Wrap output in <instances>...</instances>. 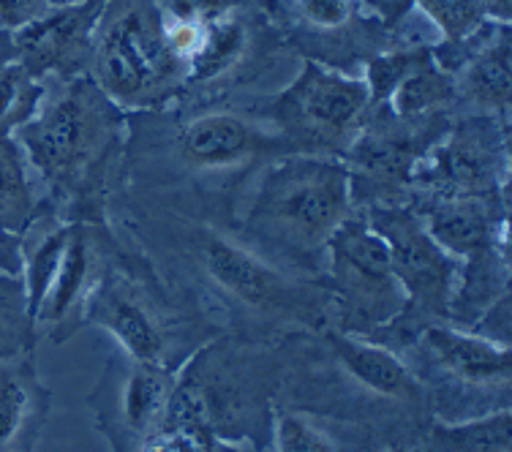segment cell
<instances>
[{
    "mask_svg": "<svg viewBox=\"0 0 512 452\" xmlns=\"http://www.w3.org/2000/svg\"><path fill=\"white\" fill-rule=\"evenodd\" d=\"M14 139L63 221L104 224L109 172L126 150V115L88 74L58 79L55 93L47 88L36 118Z\"/></svg>",
    "mask_w": 512,
    "mask_h": 452,
    "instance_id": "1",
    "label": "cell"
},
{
    "mask_svg": "<svg viewBox=\"0 0 512 452\" xmlns=\"http://www.w3.org/2000/svg\"><path fill=\"white\" fill-rule=\"evenodd\" d=\"M352 177L335 156L292 153L256 177L235 235L297 278H325L327 243L352 216Z\"/></svg>",
    "mask_w": 512,
    "mask_h": 452,
    "instance_id": "2",
    "label": "cell"
},
{
    "mask_svg": "<svg viewBox=\"0 0 512 452\" xmlns=\"http://www.w3.org/2000/svg\"><path fill=\"white\" fill-rule=\"evenodd\" d=\"M134 232H142L150 246L178 248V256L188 259L191 273L207 292L224 300L235 314L251 316L256 322H295L325 330L333 311V297L325 284L297 278L267 262L227 226L145 213L134 224Z\"/></svg>",
    "mask_w": 512,
    "mask_h": 452,
    "instance_id": "3",
    "label": "cell"
},
{
    "mask_svg": "<svg viewBox=\"0 0 512 452\" xmlns=\"http://www.w3.org/2000/svg\"><path fill=\"white\" fill-rule=\"evenodd\" d=\"M82 325L107 330L128 360L137 363L178 371L180 363L197 354V346L188 344V335L199 333L197 316L169 295L145 256L123 254L120 243L112 246L99 281L90 289Z\"/></svg>",
    "mask_w": 512,
    "mask_h": 452,
    "instance_id": "4",
    "label": "cell"
},
{
    "mask_svg": "<svg viewBox=\"0 0 512 452\" xmlns=\"http://www.w3.org/2000/svg\"><path fill=\"white\" fill-rule=\"evenodd\" d=\"M88 77L112 104L153 109L186 88V69L169 52L156 0H107L93 30Z\"/></svg>",
    "mask_w": 512,
    "mask_h": 452,
    "instance_id": "5",
    "label": "cell"
},
{
    "mask_svg": "<svg viewBox=\"0 0 512 452\" xmlns=\"http://www.w3.org/2000/svg\"><path fill=\"white\" fill-rule=\"evenodd\" d=\"M322 284L344 333L371 338L404 311L406 297L393 273L390 248L365 213H352L330 237Z\"/></svg>",
    "mask_w": 512,
    "mask_h": 452,
    "instance_id": "6",
    "label": "cell"
},
{
    "mask_svg": "<svg viewBox=\"0 0 512 452\" xmlns=\"http://www.w3.org/2000/svg\"><path fill=\"white\" fill-rule=\"evenodd\" d=\"M363 213L390 248L393 273L406 297L401 316L379 333L409 335L412 344L425 327L447 322L461 262L436 243L414 207L384 205Z\"/></svg>",
    "mask_w": 512,
    "mask_h": 452,
    "instance_id": "7",
    "label": "cell"
},
{
    "mask_svg": "<svg viewBox=\"0 0 512 452\" xmlns=\"http://www.w3.org/2000/svg\"><path fill=\"white\" fill-rule=\"evenodd\" d=\"M368 107L371 93L365 79L306 60L267 112L273 128L297 153L341 158L360 134Z\"/></svg>",
    "mask_w": 512,
    "mask_h": 452,
    "instance_id": "8",
    "label": "cell"
},
{
    "mask_svg": "<svg viewBox=\"0 0 512 452\" xmlns=\"http://www.w3.org/2000/svg\"><path fill=\"white\" fill-rule=\"evenodd\" d=\"M297 153L273 126H265L240 112H202L180 123L169 142L172 164L183 175H224L251 167L262 158Z\"/></svg>",
    "mask_w": 512,
    "mask_h": 452,
    "instance_id": "9",
    "label": "cell"
},
{
    "mask_svg": "<svg viewBox=\"0 0 512 452\" xmlns=\"http://www.w3.org/2000/svg\"><path fill=\"white\" fill-rule=\"evenodd\" d=\"M178 387V371L164 365L128 360L118 376H104L99 406L101 431L118 452H134L145 436L167 420L169 403Z\"/></svg>",
    "mask_w": 512,
    "mask_h": 452,
    "instance_id": "10",
    "label": "cell"
},
{
    "mask_svg": "<svg viewBox=\"0 0 512 452\" xmlns=\"http://www.w3.org/2000/svg\"><path fill=\"white\" fill-rule=\"evenodd\" d=\"M115 243L118 237L109 232L107 224L71 221L69 243L60 259L58 273L52 278L50 289L33 319L36 330L47 327L55 344L71 338V333L82 325L90 289L99 281L104 262Z\"/></svg>",
    "mask_w": 512,
    "mask_h": 452,
    "instance_id": "11",
    "label": "cell"
},
{
    "mask_svg": "<svg viewBox=\"0 0 512 452\" xmlns=\"http://www.w3.org/2000/svg\"><path fill=\"white\" fill-rule=\"evenodd\" d=\"M412 344H417L428 368L439 379L453 382L463 393H510V344H499L474 330H463L447 322L425 327Z\"/></svg>",
    "mask_w": 512,
    "mask_h": 452,
    "instance_id": "12",
    "label": "cell"
},
{
    "mask_svg": "<svg viewBox=\"0 0 512 452\" xmlns=\"http://www.w3.org/2000/svg\"><path fill=\"white\" fill-rule=\"evenodd\" d=\"M107 0H85L71 9H50L14 33V52L36 77L71 79L88 74L93 30Z\"/></svg>",
    "mask_w": 512,
    "mask_h": 452,
    "instance_id": "13",
    "label": "cell"
},
{
    "mask_svg": "<svg viewBox=\"0 0 512 452\" xmlns=\"http://www.w3.org/2000/svg\"><path fill=\"white\" fill-rule=\"evenodd\" d=\"M322 335H325L330 357L338 363V368L357 387H363L365 393L409 403V406L425 401L423 379L414 374L412 368L387 344L374 341V338L344 333V330H325Z\"/></svg>",
    "mask_w": 512,
    "mask_h": 452,
    "instance_id": "14",
    "label": "cell"
},
{
    "mask_svg": "<svg viewBox=\"0 0 512 452\" xmlns=\"http://www.w3.org/2000/svg\"><path fill=\"white\" fill-rule=\"evenodd\" d=\"M50 412V390L41 384L30 354L0 363V452H33Z\"/></svg>",
    "mask_w": 512,
    "mask_h": 452,
    "instance_id": "15",
    "label": "cell"
},
{
    "mask_svg": "<svg viewBox=\"0 0 512 452\" xmlns=\"http://www.w3.org/2000/svg\"><path fill=\"white\" fill-rule=\"evenodd\" d=\"M436 243L458 262L491 248L507 251V218L496 224V213L483 199H436L431 207H414Z\"/></svg>",
    "mask_w": 512,
    "mask_h": 452,
    "instance_id": "16",
    "label": "cell"
},
{
    "mask_svg": "<svg viewBox=\"0 0 512 452\" xmlns=\"http://www.w3.org/2000/svg\"><path fill=\"white\" fill-rule=\"evenodd\" d=\"M455 93L458 90H455L453 74H447L436 63L434 52L414 50L404 74L398 77L384 104H390L395 118L420 120L434 115L444 104H450Z\"/></svg>",
    "mask_w": 512,
    "mask_h": 452,
    "instance_id": "17",
    "label": "cell"
},
{
    "mask_svg": "<svg viewBox=\"0 0 512 452\" xmlns=\"http://www.w3.org/2000/svg\"><path fill=\"white\" fill-rule=\"evenodd\" d=\"M44 202L36 191V177L20 142L0 137V229L22 235L30 221L39 216Z\"/></svg>",
    "mask_w": 512,
    "mask_h": 452,
    "instance_id": "18",
    "label": "cell"
},
{
    "mask_svg": "<svg viewBox=\"0 0 512 452\" xmlns=\"http://www.w3.org/2000/svg\"><path fill=\"white\" fill-rule=\"evenodd\" d=\"M47 99V79L14 58L0 66V137H14L22 126L36 118Z\"/></svg>",
    "mask_w": 512,
    "mask_h": 452,
    "instance_id": "19",
    "label": "cell"
},
{
    "mask_svg": "<svg viewBox=\"0 0 512 452\" xmlns=\"http://www.w3.org/2000/svg\"><path fill=\"white\" fill-rule=\"evenodd\" d=\"M36 327L28 314V295L20 276L0 273V363L33 354Z\"/></svg>",
    "mask_w": 512,
    "mask_h": 452,
    "instance_id": "20",
    "label": "cell"
},
{
    "mask_svg": "<svg viewBox=\"0 0 512 452\" xmlns=\"http://www.w3.org/2000/svg\"><path fill=\"white\" fill-rule=\"evenodd\" d=\"M434 444L442 452H510V409L439 428Z\"/></svg>",
    "mask_w": 512,
    "mask_h": 452,
    "instance_id": "21",
    "label": "cell"
},
{
    "mask_svg": "<svg viewBox=\"0 0 512 452\" xmlns=\"http://www.w3.org/2000/svg\"><path fill=\"white\" fill-rule=\"evenodd\" d=\"M412 6L434 25L442 44H461L488 22L480 0H412Z\"/></svg>",
    "mask_w": 512,
    "mask_h": 452,
    "instance_id": "22",
    "label": "cell"
},
{
    "mask_svg": "<svg viewBox=\"0 0 512 452\" xmlns=\"http://www.w3.org/2000/svg\"><path fill=\"white\" fill-rule=\"evenodd\" d=\"M270 442L276 452H338L333 439L319 425L286 409H278L270 417Z\"/></svg>",
    "mask_w": 512,
    "mask_h": 452,
    "instance_id": "23",
    "label": "cell"
},
{
    "mask_svg": "<svg viewBox=\"0 0 512 452\" xmlns=\"http://www.w3.org/2000/svg\"><path fill=\"white\" fill-rule=\"evenodd\" d=\"M357 0H295V11L308 28L335 33L349 25Z\"/></svg>",
    "mask_w": 512,
    "mask_h": 452,
    "instance_id": "24",
    "label": "cell"
},
{
    "mask_svg": "<svg viewBox=\"0 0 512 452\" xmlns=\"http://www.w3.org/2000/svg\"><path fill=\"white\" fill-rule=\"evenodd\" d=\"M158 9L169 20L207 22L237 9V0H156Z\"/></svg>",
    "mask_w": 512,
    "mask_h": 452,
    "instance_id": "25",
    "label": "cell"
},
{
    "mask_svg": "<svg viewBox=\"0 0 512 452\" xmlns=\"http://www.w3.org/2000/svg\"><path fill=\"white\" fill-rule=\"evenodd\" d=\"M47 11V0H0V30L17 33L30 22L41 20Z\"/></svg>",
    "mask_w": 512,
    "mask_h": 452,
    "instance_id": "26",
    "label": "cell"
},
{
    "mask_svg": "<svg viewBox=\"0 0 512 452\" xmlns=\"http://www.w3.org/2000/svg\"><path fill=\"white\" fill-rule=\"evenodd\" d=\"M0 273L22 278V237L0 229Z\"/></svg>",
    "mask_w": 512,
    "mask_h": 452,
    "instance_id": "27",
    "label": "cell"
},
{
    "mask_svg": "<svg viewBox=\"0 0 512 452\" xmlns=\"http://www.w3.org/2000/svg\"><path fill=\"white\" fill-rule=\"evenodd\" d=\"M357 3L382 22H401L414 9L412 0H357Z\"/></svg>",
    "mask_w": 512,
    "mask_h": 452,
    "instance_id": "28",
    "label": "cell"
},
{
    "mask_svg": "<svg viewBox=\"0 0 512 452\" xmlns=\"http://www.w3.org/2000/svg\"><path fill=\"white\" fill-rule=\"evenodd\" d=\"M483 14L488 22H499V25H510V9L512 0H480Z\"/></svg>",
    "mask_w": 512,
    "mask_h": 452,
    "instance_id": "29",
    "label": "cell"
},
{
    "mask_svg": "<svg viewBox=\"0 0 512 452\" xmlns=\"http://www.w3.org/2000/svg\"><path fill=\"white\" fill-rule=\"evenodd\" d=\"M14 58H17V52H14V33L0 30V66H6Z\"/></svg>",
    "mask_w": 512,
    "mask_h": 452,
    "instance_id": "30",
    "label": "cell"
},
{
    "mask_svg": "<svg viewBox=\"0 0 512 452\" xmlns=\"http://www.w3.org/2000/svg\"><path fill=\"white\" fill-rule=\"evenodd\" d=\"M85 0H47L50 9H71V6H82Z\"/></svg>",
    "mask_w": 512,
    "mask_h": 452,
    "instance_id": "31",
    "label": "cell"
}]
</instances>
